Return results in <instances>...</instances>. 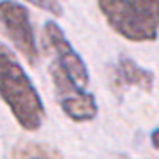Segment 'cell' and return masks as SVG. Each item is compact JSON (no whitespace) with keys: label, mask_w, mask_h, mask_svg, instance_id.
I'll use <instances>...</instances> for the list:
<instances>
[{"label":"cell","mask_w":159,"mask_h":159,"mask_svg":"<svg viewBox=\"0 0 159 159\" xmlns=\"http://www.w3.org/2000/svg\"><path fill=\"white\" fill-rule=\"evenodd\" d=\"M11 159H60V156L48 145L27 142L14 147Z\"/></svg>","instance_id":"52a82bcc"},{"label":"cell","mask_w":159,"mask_h":159,"mask_svg":"<svg viewBox=\"0 0 159 159\" xmlns=\"http://www.w3.org/2000/svg\"><path fill=\"white\" fill-rule=\"evenodd\" d=\"M119 78L125 85H134L142 90L150 92L154 87V73L147 69L140 67L133 58L129 57H120L119 60Z\"/></svg>","instance_id":"8992f818"},{"label":"cell","mask_w":159,"mask_h":159,"mask_svg":"<svg viewBox=\"0 0 159 159\" xmlns=\"http://www.w3.org/2000/svg\"><path fill=\"white\" fill-rule=\"evenodd\" d=\"M0 97L25 131H37L46 119L44 104L16 55L0 43Z\"/></svg>","instance_id":"6da1fadb"},{"label":"cell","mask_w":159,"mask_h":159,"mask_svg":"<svg viewBox=\"0 0 159 159\" xmlns=\"http://www.w3.org/2000/svg\"><path fill=\"white\" fill-rule=\"evenodd\" d=\"M50 74L55 85L58 104L66 115L74 122H89L97 115V104L94 94L87 90V87L67 74L55 60L50 66Z\"/></svg>","instance_id":"3957f363"},{"label":"cell","mask_w":159,"mask_h":159,"mask_svg":"<svg viewBox=\"0 0 159 159\" xmlns=\"http://www.w3.org/2000/svg\"><path fill=\"white\" fill-rule=\"evenodd\" d=\"M150 142H152L154 148H157L159 150V129H154L152 134H150Z\"/></svg>","instance_id":"9c48e42d"},{"label":"cell","mask_w":159,"mask_h":159,"mask_svg":"<svg viewBox=\"0 0 159 159\" xmlns=\"http://www.w3.org/2000/svg\"><path fill=\"white\" fill-rule=\"evenodd\" d=\"M44 43H48V46L55 51V55H57L55 62L67 74H71L80 85L89 87V69H87L83 58L71 46L64 30L51 20L44 23Z\"/></svg>","instance_id":"5b68a950"},{"label":"cell","mask_w":159,"mask_h":159,"mask_svg":"<svg viewBox=\"0 0 159 159\" xmlns=\"http://www.w3.org/2000/svg\"><path fill=\"white\" fill-rule=\"evenodd\" d=\"M0 27L30 66L39 60L29 9L16 0H0Z\"/></svg>","instance_id":"277c9868"},{"label":"cell","mask_w":159,"mask_h":159,"mask_svg":"<svg viewBox=\"0 0 159 159\" xmlns=\"http://www.w3.org/2000/svg\"><path fill=\"white\" fill-rule=\"evenodd\" d=\"M29 4L39 7L43 11L50 12L53 16H62V6H60V0H27Z\"/></svg>","instance_id":"ba28073f"},{"label":"cell","mask_w":159,"mask_h":159,"mask_svg":"<svg viewBox=\"0 0 159 159\" xmlns=\"http://www.w3.org/2000/svg\"><path fill=\"white\" fill-rule=\"evenodd\" d=\"M108 25L133 43H150L159 35V0H97Z\"/></svg>","instance_id":"7a4b0ae2"}]
</instances>
